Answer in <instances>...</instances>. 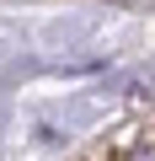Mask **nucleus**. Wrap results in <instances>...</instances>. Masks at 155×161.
<instances>
[{
	"label": "nucleus",
	"instance_id": "obj_1",
	"mask_svg": "<svg viewBox=\"0 0 155 161\" xmlns=\"http://www.w3.org/2000/svg\"><path fill=\"white\" fill-rule=\"evenodd\" d=\"M80 161H155V108L144 118H134L128 129H118L112 140H102V150H91Z\"/></svg>",
	"mask_w": 155,
	"mask_h": 161
}]
</instances>
